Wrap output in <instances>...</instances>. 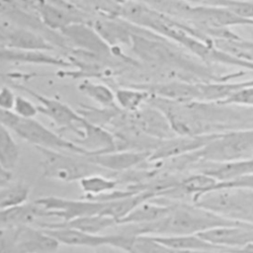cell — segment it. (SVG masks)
<instances>
[{"label":"cell","mask_w":253,"mask_h":253,"mask_svg":"<svg viewBox=\"0 0 253 253\" xmlns=\"http://www.w3.org/2000/svg\"><path fill=\"white\" fill-rule=\"evenodd\" d=\"M42 157V174L44 177L60 182L71 183L80 181L86 176L102 173L112 175L90 161L86 156L66 151L35 147ZM115 176V175H113Z\"/></svg>","instance_id":"obj_1"},{"label":"cell","mask_w":253,"mask_h":253,"mask_svg":"<svg viewBox=\"0 0 253 253\" xmlns=\"http://www.w3.org/2000/svg\"><path fill=\"white\" fill-rule=\"evenodd\" d=\"M9 128L23 140L29 142L35 147L72 152L87 156L84 149L76 145L70 139H67L57 132L49 129L35 118L24 119L17 116Z\"/></svg>","instance_id":"obj_2"},{"label":"cell","mask_w":253,"mask_h":253,"mask_svg":"<svg viewBox=\"0 0 253 253\" xmlns=\"http://www.w3.org/2000/svg\"><path fill=\"white\" fill-rule=\"evenodd\" d=\"M36 225L53 236L60 244L75 247H87L92 249L104 245H112L127 250L131 239L134 236L123 231L113 234H95L70 227L44 225L40 223H36Z\"/></svg>","instance_id":"obj_3"},{"label":"cell","mask_w":253,"mask_h":253,"mask_svg":"<svg viewBox=\"0 0 253 253\" xmlns=\"http://www.w3.org/2000/svg\"><path fill=\"white\" fill-rule=\"evenodd\" d=\"M45 210L50 216L60 218L61 221L71 220L85 215L102 214L106 203L82 198L81 200H70L58 197H42L34 201Z\"/></svg>","instance_id":"obj_4"},{"label":"cell","mask_w":253,"mask_h":253,"mask_svg":"<svg viewBox=\"0 0 253 253\" xmlns=\"http://www.w3.org/2000/svg\"><path fill=\"white\" fill-rule=\"evenodd\" d=\"M24 90L40 103L38 105L39 113L47 117L58 129L61 131H70L75 137H78L81 134L79 125L84 117L80 113L74 111L59 100L45 97L27 88H24Z\"/></svg>","instance_id":"obj_5"},{"label":"cell","mask_w":253,"mask_h":253,"mask_svg":"<svg viewBox=\"0 0 253 253\" xmlns=\"http://www.w3.org/2000/svg\"><path fill=\"white\" fill-rule=\"evenodd\" d=\"M198 235L211 244L230 252L253 242V223L219 225L202 231Z\"/></svg>","instance_id":"obj_6"},{"label":"cell","mask_w":253,"mask_h":253,"mask_svg":"<svg viewBox=\"0 0 253 253\" xmlns=\"http://www.w3.org/2000/svg\"><path fill=\"white\" fill-rule=\"evenodd\" d=\"M218 133L214 132L199 135H176L168 139L160 140L156 147L150 152L147 162L154 163L192 153L204 147Z\"/></svg>","instance_id":"obj_7"},{"label":"cell","mask_w":253,"mask_h":253,"mask_svg":"<svg viewBox=\"0 0 253 253\" xmlns=\"http://www.w3.org/2000/svg\"><path fill=\"white\" fill-rule=\"evenodd\" d=\"M81 134L75 139H70L84 149L87 156L98 155L119 150L116 136L109 129L94 124L85 118L79 125Z\"/></svg>","instance_id":"obj_8"},{"label":"cell","mask_w":253,"mask_h":253,"mask_svg":"<svg viewBox=\"0 0 253 253\" xmlns=\"http://www.w3.org/2000/svg\"><path fill=\"white\" fill-rule=\"evenodd\" d=\"M59 245L53 236L37 225L15 227L14 247L17 253H55Z\"/></svg>","instance_id":"obj_9"},{"label":"cell","mask_w":253,"mask_h":253,"mask_svg":"<svg viewBox=\"0 0 253 253\" xmlns=\"http://www.w3.org/2000/svg\"><path fill=\"white\" fill-rule=\"evenodd\" d=\"M150 151L121 149L86 157L110 174L117 175L123 172L130 171L134 167L142 163H146Z\"/></svg>","instance_id":"obj_10"},{"label":"cell","mask_w":253,"mask_h":253,"mask_svg":"<svg viewBox=\"0 0 253 253\" xmlns=\"http://www.w3.org/2000/svg\"><path fill=\"white\" fill-rule=\"evenodd\" d=\"M133 114L132 123L143 134L157 140H164L177 135L166 116L156 107L151 105L147 109L140 108Z\"/></svg>","instance_id":"obj_11"},{"label":"cell","mask_w":253,"mask_h":253,"mask_svg":"<svg viewBox=\"0 0 253 253\" xmlns=\"http://www.w3.org/2000/svg\"><path fill=\"white\" fill-rule=\"evenodd\" d=\"M49 217L47 211L35 202L0 210V227L19 226L23 224H36L39 218Z\"/></svg>","instance_id":"obj_12"},{"label":"cell","mask_w":253,"mask_h":253,"mask_svg":"<svg viewBox=\"0 0 253 253\" xmlns=\"http://www.w3.org/2000/svg\"><path fill=\"white\" fill-rule=\"evenodd\" d=\"M253 172V158L222 162H207L200 168V173L206 174L217 182H226Z\"/></svg>","instance_id":"obj_13"},{"label":"cell","mask_w":253,"mask_h":253,"mask_svg":"<svg viewBox=\"0 0 253 253\" xmlns=\"http://www.w3.org/2000/svg\"><path fill=\"white\" fill-rule=\"evenodd\" d=\"M152 200H147L137 205L128 214L119 221V225L151 223L163 218L173 208V205H162L154 203Z\"/></svg>","instance_id":"obj_14"},{"label":"cell","mask_w":253,"mask_h":253,"mask_svg":"<svg viewBox=\"0 0 253 253\" xmlns=\"http://www.w3.org/2000/svg\"><path fill=\"white\" fill-rule=\"evenodd\" d=\"M156 240L176 252H197V251H225L203 239L198 234L178 235H152Z\"/></svg>","instance_id":"obj_15"},{"label":"cell","mask_w":253,"mask_h":253,"mask_svg":"<svg viewBox=\"0 0 253 253\" xmlns=\"http://www.w3.org/2000/svg\"><path fill=\"white\" fill-rule=\"evenodd\" d=\"M44 225H52V226H63L70 227L74 229H78L81 231L99 234L108 230L110 228L116 227L119 225L118 221L110 216L103 214H92L80 216L77 218H73L67 221H59V222H37Z\"/></svg>","instance_id":"obj_16"},{"label":"cell","mask_w":253,"mask_h":253,"mask_svg":"<svg viewBox=\"0 0 253 253\" xmlns=\"http://www.w3.org/2000/svg\"><path fill=\"white\" fill-rule=\"evenodd\" d=\"M62 32L68 39H70V41L83 48L97 52L107 50V45L100 36L95 31L91 30L80 22L66 27L62 30Z\"/></svg>","instance_id":"obj_17"},{"label":"cell","mask_w":253,"mask_h":253,"mask_svg":"<svg viewBox=\"0 0 253 253\" xmlns=\"http://www.w3.org/2000/svg\"><path fill=\"white\" fill-rule=\"evenodd\" d=\"M79 185L85 195L84 198L93 200L118 190L120 182L116 175L96 173L81 179Z\"/></svg>","instance_id":"obj_18"},{"label":"cell","mask_w":253,"mask_h":253,"mask_svg":"<svg viewBox=\"0 0 253 253\" xmlns=\"http://www.w3.org/2000/svg\"><path fill=\"white\" fill-rule=\"evenodd\" d=\"M37 2V8L42 18V21L50 28L60 29L62 31L66 27L80 22L78 17H74V15L62 8L44 3L42 0H39Z\"/></svg>","instance_id":"obj_19"},{"label":"cell","mask_w":253,"mask_h":253,"mask_svg":"<svg viewBox=\"0 0 253 253\" xmlns=\"http://www.w3.org/2000/svg\"><path fill=\"white\" fill-rule=\"evenodd\" d=\"M11 131L0 123V163L10 171L14 169L20 158V148Z\"/></svg>","instance_id":"obj_20"},{"label":"cell","mask_w":253,"mask_h":253,"mask_svg":"<svg viewBox=\"0 0 253 253\" xmlns=\"http://www.w3.org/2000/svg\"><path fill=\"white\" fill-rule=\"evenodd\" d=\"M30 187L18 182L0 188V210H6L23 205L28 202Z\"/></svg>","instance_id":"obj_21"},{"label":"cell","mask_w":253,"mask_h":253,"mask_svg":"<svg viewBox=\"0 0 253 253\" xmlns=\"http://www.w3.org/2000/svg\"><path fill=\"white\" fill-rule=\"evenodd\" d=\"M148 96L149 93L145 90L123 88L115 92V101L124 111L134 113L147 101Z\"/></svg>","instance_id":"obj_22"},{"label":"cell","mask_w":253,"mask_h":253,"mask_svg":"<svg viewBox=\"0 0 253 253\" xmlns=\"http://www.w3.org/2000/svg\"><path fill=\"white\" fill-rule=\"evenodd\" d=\"M127 251L129 253H177L156 240L152 235L146 234L134 235Z\"/></svg>","instance_id":"obj_23"},{"label":"cell","mask_w":253,"mask_h":253,"mask_svg":"<svg viewBox=\"0 0 253 253\" xmlns=\"http://www.w3.org/2000/svg\"><path fill=\"white\" fill-rule=\"evenodd\" d=\"M80 90L89 98L105 108L114 107L115 93L106 85L85 81L80 85Z\"/></svg>","instance_id":"obj_24"},{"label":"cell","mask_w":253,"mask_h":253,"mask_svg":"<svg viewBox=\"0 0 253 253\" xmlns=\"http://www.w3.org/2000/svg\"><path fill=\"white\" fill-rule=\"evenodd\" d=\"M219 6H222L235 15L249 20L253 18V2L249 1H241V0H216Z\"/></svg>","instance_id":"obj_25"},{"label":"cell","mask_w":253,"mask_h":253,"mask_svg":"<svg viewBox=\"0 0 253 253\" xmlns=\"http://www.w3.org/2000/svg\"><path fill=\"white\" fill-rule=\"evenodd\" d=\"M13 112L20 118L33 119L39 113L38 105L23 96H16Z\"/></svg>","instance_id":"obj_26"},{"label":"cell","mask_w":253,"mask_h":253,"mask_svg":"<svg viewBox=\"0 0 253 253\" xmlns=\"http://www.w3.org/2000/svg\"><path fill=\"white\" fill-rule=\"evenodd\" d=\"M222 103L224 104H239V105H253V82L238 89L231 94Z\"/></svg>","instance_id":"obj_27"},{"label":"cell","mask_w":253,"mask_h":253,"mask_svg":"<svg viewBox=\"0 0 253 253\" xmlns=\"http://www.w3.org/2000/svg\"><path fill=\"white\" fill-rule=\"evenodd\" d=\"M16 100V95L9 87L0 88V109L6 111H13L14 104Z\"/></svg>","instance_id":"obj_28"},{"label":"cell","mask_w":253,"mask_h":253,"mask_svg":"<svg viewBox=\"0 0 253 253\" xmlns=\"http://www.w3.org/2000/svg\"><path fill=\"white\" fill-rule=\"evenodd\" d=\"M12 180V171L6 169L0 163V188H3L11 183Z\"/></svg>","instance_id":"obj_29"},{"label":"cell","mask_w":253,"mask_h":253,"mask_svg":"<svg viewBox=\"0 0 253 253\" xmlns=\"http://www.w3.org/2000/svg\"><path fill=\"white\" fill-rule=\"evenodd\" d=\"M94 253H129L128 251L122 249L117 246L112 245H104L94 249Z\"/></svg>","instance_id":"obj_30"},{"label":"cell","mask_w":253,"mask_h":253,"mask_svg":"<svg viewBox=\"0 0 253 253\" xmlns=\"http://www.w3.org/2000/svg\"><path fill=\"white\" fill-rule=\"evenodd\" d=\"M232 253H253V242H250L246 244L245 246L239 248V249H234L230 251Z\"/></svg>","instance_id":"obj_31"},{"label":"cell","mask_w":253,"mask_h":253,"mask_svg":"<svg viewBox=\"0 0 253 253\" xmlns=\"http://www.w3.org/2000/svg\"><path fill=\"white\" fill-rule=\"evenodd\" d=\"M0 44H5V38L1 33V31H0Z\"/></svg>","instance_id":"obj_32"},{"label":"cell","mask_w":253,"mask_h":253,"mask_svg":"<svg viewBox=\"0 0 253 253\" xmlns=\"http://www.w3.org/2000/svg\"><path fill=\"white\" fill-rule=\"evenodd\" d=\"M30 1H34V2H37V1H39V0H30Z\"/></svg>","instance_id":"obj_33"}]
</instances>
